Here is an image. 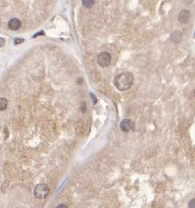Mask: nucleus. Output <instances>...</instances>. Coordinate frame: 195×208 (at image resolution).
Instances as JSON below:
<instances>
[{"mask_svg":"<svg viewBox=\"0 0 195 208\" xmlns=\"http://www.w3.org/2000/svg\"><path fill=\"white\" fill-rule=\"evenodd\" d=\"M24 41V39H21V38H17V39H15V40H14V44H20V43H21V42H23Z\"/></svg>","mask_w":195,"mask_h":208,"instance_id":"9d476101","label":"nucleus"},{"mask_svg":"<svg viewBox=\"0 0 195 208\" xmlns=\"http://www.w3.org/2000/svg\"><path fill=\"white\" fill-rule=\"evenodd\" d=\"M134 83V76L130 72H123L118 75L114 79V85L120 91L129 89Z\"/></svg>","mask_w":195,"mask_h":208,"instance_id":"f257e3e1","label":"nucleus"},{"mask_svg":"<svg viewBox=\"0 0 195 208\" xmlns=\"http://www.w3.org/2000/svg\"><path fill=\"white\" fill-rule=\"evenodd\" d=\"M56 208H68V207H67V205H64V204H60V205H58L56 206Z\"/></svg>","mask_w":195,"mask_h":208,"instance_id":"ddd939ff","label":"nucleus"},{"mask_svg":"<svg viewBox=\"0 0 195 208\" xmlns=\"http://www.w3.org/2000/svg\"><path fill=\"white\" fill-rule=\"evenodd\" d=\"M83 3V5L85 6V7H86V8H91V7H92L93 5H94V4H95V1H85V0H83V1L82 2Z\"/></svg>","mask_w":195,"mask_h":208,"instance_id":"1a4fd4ad","label":"nucleus"},{"mask_svg":"<svg viewBox=\"0 0 195 208\" xmlns=\"http://www.w3.org/2000/svg\"><path fill=\"white\" fill-rule=\"evenodd\" d=\"M112 61V56L108 52H101L98 55V62L101 67H107Z\"/></svg>","mask_w":195,"mask_h":208,"instance_id":"7ed1b4c3","label":"nucleus"},{"mask_svg":"<svg viewBox=\"0 0 195 208\" xmlns=\"http://www.w3.org/2000/svg\"><path fill=\"white\" fill-rule=\"evenodd\" d=\"M5 44V39L4 38H0V47H3Z\"/></svg>","mask_w":195,"mask_h":208,"instance_id":"f8f14e48","label":"nucleus"},{"mask_svg":"<svg viewBox=\"0 0 195 208\" xmlns=\"http://www.w3.org/2000/svg\"><path fill=\"white\" fill-rule=\"evenodd\" d=\"M120 127L123 132H129L131 130H134V123L130 119H125L121 121V123L120 125Z\"/></svg>","mask_w":195,"mask_h":208,"instance_id":"20e7f679","label":"nucleus"},{"mask_svg":"<svg viewBox=\"0 0 195 208\" xmlns=\"http://www.w3.org/2000/svg\"><path fill=\"white\" fill-rule=\"evenodd\" d=\"M49 193V188L46 184L37 185L34 188V196L39 199H43L47 198Z\"/></svg>","mask_w":195,"mask_h":208,"instance_id":"f03ea898","label":"nucleus"},{"mask_svg":"<svg viewBox=\"0 0 195 208\" xmlns=\"http://www.w3.org/2000/svg\"><path fill=\"white\" fill-rule=\"evenodd\" d=\"M182 38V34H181L179 31H175L171 34V40L174 42H178V41Z\"/></svg>","mask_w":195,"mask_h":208,"instance_id":"0eeeda50","label":"nucleus"},{"mask_svg":"<svg viewBox=\"0 0 195 208\" xmlns=\"http://www.w3.org/2000/svg\"><path fill=\"white\" fill-rule=\"evenodd\" d=\"M8 101L5 98H0V111H4L7 108Z\"/></svg>","mask_w":195,"mask_h":208,"instance_id":"6e6552de","label":"nucleus"},{"mask_svg":"<svg viewBox=\"0 0 195 208\" xmlns=\"http://www.w3.org/2000/svg\"><path fill=\"white\" fill-rule=\"evenodd\" d=\"M191 18V12L188 10H181L178 14V20L182 24H186Z\"/></svg>","mask_w":195,"mask_h":208,"instance_id":"39448f33","label":"nucleus"},{"mask_svg":"<svg viewBox=\"0 0 195 208\" xmlns=\"http://www.w3.org/2000/svg\"><path fill=\"white\" fill-rule=\"evenodd\" d=\"M194 203H195V201H194V199H192L190 201V203H189V208H194Z\"/></svg>","mask_w":195,"mask_h":208,"instance_id":"9b49d317","label":"nucleus"},{"mask_svg":"<svg viewBox=\"0 0 195 208\" xmlns=\"http://www.w3.org/2000/svg\"><path fill=\"white\" fill-rule=\"evenodd\" d=\"M20 26H21V22L19 19L13 18L11 19H10L8 22V27L12 31L19 30L20 28Z\"/></svg>","mask_w":195,"mask_h":208,"instance_id":"423d86ee","label":"nucleus"}]
</instances>
